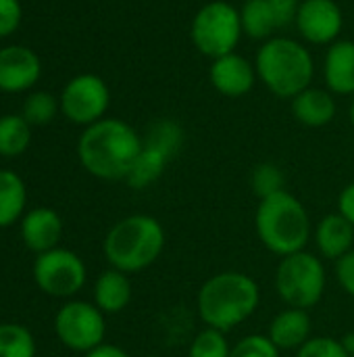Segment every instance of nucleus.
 I'll use <instances>...</instances> for the list:
<instances>
[{"instance_id":"1","label":"nucleus","mask_w":354,"mask_h":357,"mask_svg":"<svg viewBox=\"0 0 354 357\" xmlns=\"http://www.w3.org/2000/svg\"><path fill=\"white\" fill-rule=\"evenodd\" d=\"M142 144V136L127 121L104 117L81 132L77 140V157L90 176L117 182L127 178Z\"/></svg>"},{"instance_id":"2","label":"nucleus","mask_w":354,"mask_h":357,"mask_svg":"<svg viewBox=\"0 0 354 357\" xmlns=\"http://www.w3.org/2000/svg\"><path fill=\"white\" fill-rule=\"evenodd\" d=\"M261 305L259 282L236 270H225L207 278L196 295V312L204 326L230 333L244 324Z\"/></svg>"},{"instance_id":"3","label":"nucleus","mask_w":354,"mask_h":357,"mask_svg":"<svg viewBox=\"0 0 354 357\" xmlns=\"http://www.w3.org/2000/svg\"><path fill=\"white\" fill-rule=\"evenodd\" d=\"M167 234L163 224L146 213H134L117 224L104 236L102 253L111 268L123 274L148 270L163 255Z\"/></svg>"},{"instance_id":"4","label":"nucleus","mask_w":354,"mask_h":357,"mask_svg":"<svg viewBox=\"0 0 354 357\" xmlns=\"http://www.w3.org/2000/svg\"><path fill=\"white\" fill-rule=\"evenodd\" d=\"M255 230L261 245L277 257L305 251L313 238V222L307 207L288 190L259 201Z\"/></svg>"},{"instance_id":"5","label":"nucleus","mask_w":354,"mask_h":357,"mask_svg":"<svg viewBox=\"0 0 354 357\" xmlns=\"http://www.w3.org/2000/svg\"><path fill=\"white\" fill-rule=\"evenodd\" d=\"M257 77L280 98H294L311 88L315 63L311 52L292 38H269L257 52Z\"/></svg>"},{"instance_id":"6","label":"nucleus","mask_w":354,"mask_h":357,"mask_svg":"<svg viewBox=\"0 0 354 357\" xmlns=\"http://www.w3.org/2000/svg\"><path fill=\"white\" fill-rule=\"evenodd\" d=\"M328 289V272L315 253L298 251L280 259L275 270V291L286 307L313 310Z\"/></svg>"},{"instance_id":"7","label":"nucleus","mask_w":354,"mask_h":357,"mask_svg":"<svg viewBox=\"0 0 354 357\" xmlns=\"http://www.w3.org/2000/svg\"><path fill=\"white\" fill-rule=\"evenodd\" d=\"M242 33L240 10L225 0L207 2L202 8H198L190 25L192 44L198 52L211 59L234 52Z\"/></svg>"},{"instance_id":"8","label":"nucleus","mask_w":354,"mask_h":357,"mask_svg":"<svg viewBox=\"0 0 354 357\" xmlns=\"http://www.w3.org/2000/svg\"><path fill=\"white\" fill-rule=\"evenodd\" d=\"M33 280L44 295L54 299H71L83 289L88 270L75 251L56 247L35 257Z\"/></svg>"},{"instance_id":"9","label":"nucleus","mask_w":354,"mask_h":357,"mask_svg":"<svg viewBox=\"0 0 354 357\" xmlns=\"http://www.w3.org/2000/svg\"><path fill=\"white\" fill-rule=\"evenodd\" d=\"M56 339L75 354H90L104 343V314L88 301H67L54 316Z\"/></svg>"},{"instance_id":"10","label":"nucleus","mask_w":354,"mask_h":357,"mask_svg":"<svg viewBox=\"0 0 354 357\" xmlns=\"http://www.w3.org/2000/svg\"><path fill=\"white\" fill-rule=\"evenodd\" d=\"M58 102L61 113L71 123L88 128L104 119L111 105V92L100 75L79 73L65 84Z\"/></svg>"},{"instance_id":"11","label":"nucleus","mask_w":354,"mask_h":357,"mask_svg":"<svg viewBox=\"0 0 354 357\" xmlns=\"http://www.w3.org/2000/svg\"><path fill=\"white\" fill-rule=\"evenodd\" d=\"M296 25L300 36L311 44H334L342 31L344 15L336 0H303Z\"/></svg>"},{"instance_id":"12","label":"nucleus","mask_w":354,"mask_h":357,"mask_svg":"<svg viewBox=\"0 0 354 357\" xmlns=\"http://www.w3.org/2000/svg\"><path fill=\"white\" fill-rule=\"evenodd\" d=\"M42 75L40 56L21 44H10L0 48V92H27Z\"/></svg>"},{"instance_id":"13","label":"nucleus","mask_w":354,"mask_h":357,"mask_svg":"<svg viewBox=\"0 0 354 357\" xmlns=\"http://www.w3.org/2000/svg\"><path fill=\"white\" fill-rule=\"evenodd\" d=\"M209 77L219 94L227 98H240L252 90L257 79V69L242 54L230 52L219 59H213Z\"/></svg>"},{"instance_id":"14","label":"nucleus","mask_w":354,"mask_h":357,"mask_svg":"<svg viewBox=\"0 0 354 357\" xmlns=\"http://www.w3.org/2000/svg\"><path fill=\"white\" fill-rule=\"evenodd\" d=\"M61 236H63V220L50 207L29 209L21 218V241L35 255L56 249Z\"/></svg>"},{"instance_id":"15","label":"nucleus","mask_w":354,"mask_h":357,"mask_svg":"<svg viewBox=\"0 0 354 357\" xmlns=\"http://www.w3.org/2000/svg\"><path fill=\"white\" fill-rule=\"evenodd\" d=\"M313 241L323 259L338 261L354 249V226L338 211L328 213L313 228Z\"/></svg>"},{"instance_id":"16","label":"nucleus","mask_w":354,"mask_h":357,"mask_svg":"<svg viewBox=\"0 0 354 357\" xmlns=\"http://www.w3.org/2000/svg\"><path fill=\"white\" fill-rule=\"evenodd\" d=\"M311 316L307 310L284 307L269 322L267 337L280 351H298L311 339Z\"/></svg>"},{"instance_id":"17","label":"nucleus","mask_w":354,"mask_h":357,"mask_svg":"<svg viewBox=\"0 0 354 357\" xmlns=\"http://www.w3.org/2000/svg\"><path fill=\"white\" fill-rule=\"evenodd\" d=\"M323 75L332 94H354V42L336 40L330 44Z\"/></svg>"},{"instance_id":"18","label":"nucleus","mask_w":354,"mask_h":357,"mask_svg":"<svg viewBox=\"0 0 354 357\" xmlns=\"http://www.w3.org/2000/svg\"><path fill=\"white\" fill-rule=\"evenodd\" d=\"M292 115L307 128H323L336 117V98L330 90L307 88L292 98Z\"/></svg>"},{"instance_id":"19","label":"nucleus","mask_w":354,"mask_h":357,"mask_svg":"<svg viewBox=\"0 0 354 357\" xmlns=\"http://www.w3.org/2000/svg\"><path fill=\"white\" fill-rule=\"evenodd\" d=\"M134 297L129 274H123L115 268H108L96 278L94 284V305L106 316V314H119L123 312Z\"/></svg>"},{"instance_id":"20","label":"nucleus","mask_w":354,"mask_h":357,"mask_svg":"<svg viewBox=\"0 0 354 357\" xmlns=\"http://www.w3.org/2000/svg\"><path fill=\"white\" fill-rule=\"evenodd\" d=\"M27 188L13 169H0V228H8L25 215Z\"/></svg>"},{"instance_id":"21","label":"nucleus","mask_w":354,"mask_h":357,"mask_svg":"<svg viewBox=\"0 0 354 357\" xmlns=\"http://www.w3.org/2000/svg\"><path fill=\"white\" fill-rule=\"evenodd\" d=\"M167 165H169V159L163 153L142 144V151H140L138 159L134 161L125 182L134 190H144V188L152 186L165 174Z\"/></svg>"},{"instance_id":"22","label":"nucleus","mask_w":354,"mask_h":357,"mask_svg":"<svg viewBox=\"0 0 354 357\" xmlns=\"http://www.w3.org/2000/svg\"><path fill=\"white\" fill-rule=\"evenodd\" d=\"M31 126L23 115H2L0 117V157L15 159L29 149Z\"/></svg>"},{"instance_id":"23","label":"nucleus","mask_w":354,"mask_h":357,"mask_svg":"<svg viewBox=\"0 0 354 357\" xmlns=\"http://www.w3.org/2000/svg\"><path fill=\"white\" fill-rule=\"evenodd\" d=\"M184 128L173 119H156L148 126L146 136L142 142L159 153H163L169 161L182 151L184 146Z\"/></svg>"},{"instance_id":"24","label":"nucleus","mask_w":354,"mask_h":357,"mask_svg":"<svg viewBox=\"0 0 354 357\" xmlns=\"http://www.w3.org/2000/svg\"><path fill=\"white\" fill-rule=\"evenodd\" d=\"M242 31L252 40H269L273 29H277L275 17L267 0H246L240 10Z\"/></svg>"},{"instance_id":"25","label":"nucleus","mask_w":354,"mask_h":357,"mask_svg":"<svg viewBox=\"0 0 354 357\" xmlns=\"http://www.w3.org/2000/svg\"><path fill=\"white\" fill-rule=\"evenodd\" d=\"M0 357H35L33 335L21 324H0Z\"/></svg>"},{"instance_id":"26","label":"nucleus","mask_w":354,"mask_h":357,"mask_svg":"<svg viewBox=\"0 0 354 357\" xmlns=\"http://www.w3.org/2000/svg\"><path fill=\"white\" fill-rule=\"evenodd\" d=\"M58 109H61V102L54 94L38 90V92L27 94V98L23 100L21 115L27 119L29 126H46L56 117Z\"/></svg>"},{"instance_id":"27","label":"nucleus","mask_w":354,"mask_h":357,"mask_svg":"<svg viewBox=\"0 0 354 357\" xmlns=\"http://www.w3.org/2000/svg\"><path fill=\"white\" fill-rule=\"evenodd\" d=\"M232 356V345L227 341V335L204 326L190 343L188 357H230Z\"/></svg>"},{"instance_id":"28","label":"nucleus","mask_w":354,"mask_h":357,"mask_svg":"<svg viewBox=\"0 0 354 357\" xmlns=\"http://www.w3.org/2000/svg\"><path fill=\"white\" fill-rule=\"evenodd\" d=\"M250 188L259 197V201H263L286 190V176L275 163H259L250 172Z\"/></svg>"},{"instance_id":"29","label":"nucleus","mask_w":354,"mask_h":357,"mask_svg":"<svg viewBox=\"0 0 354 357\" xmlns=\"http://www.w3.org/2000/svg\"><path fill=\"white\" fill-rule=\"evenodd\" d=\"M280 349L271 343L267 335H248L232 345L230 357H280Z\"/></svg>"},{"instance_id":"30","label":"nucleus","mask_w":354,"mask_h":357,"mask_svg":"<svg viewBox=\"0 0 354 357\" xmlns=\"http://www.w3.org/2000/svg\"><path fill=\"white\" fill-rule=\"evenodd\" d=\"M296 357H351L342 347L340 339L334 337H311L298 351Z\"/></svg>"},{"instance_id":"31","label":"nucleus","mask_w":354,"mask_h":357,"mask_svg":"<svg viewBox=\"0 0 354 357\" xmlns=\"http://www.w3.org/2000/svg\"><path fill=\"white\" fill-rule=\"evenodd\" d=\"M23 19V6L19 0H0V38L13 36Z\"/></svg>"},{"instance_id":"32","label":"nucleus","mask_w":354,"mask_h":357,"mask_svg":"<svg viewBox=\"0 0 354 357\" xmlns=\"http://www.w3.org/2000/svg\"><path fill=\"white\" fill-rule=\"evenodd\" d=\"M267 2L271 6V13L275 17L277 27L296 23V15H298V8H300L303 0H267Z\"/></svg>"},{"instance_id":"33","label":"nucleus","mask_w":354,"mask_h":357,"mask_svg":"<svg viewBox=\"0 0 354 357\" xmlns=\"http://www.w3.org/2000/svg\"><path fill=\"white\" fill-rule=\"evenodd\" d=\"M336 278L340 289L354 299V249L336 261Z\"/></svg>"},{"instance_id":"34","label":"nucleus","mask_w":354,"mask_h":357,"mask_svg":"<svg viewBox=\"0 0 354 357\" xmlns=\"http://www.w3.org/2000/svg\"><path fill=\"white\" fill-rule=\"evenodd\" d=\"M338 213L344 215L354 226V182L346 184L338 197Z\"/></svg>"},{"instance_id":"35","label":"nucleus","mask_w":354,"mask_h":357,"mask_svg":"<svg viewBox=\"0 0 354 357\" xmlns=\"http://www.w3.org/2000/svg\"><path fill=\"white\" fill-rule=\"evenodd\" d=\"M86 357H131L125 349L117 347V345H108V343H102L100 347L92 349L90 354H86Z\"/></svg>"},{"instance_id":"36","label":"nucleus","mask_w":354,"mask_h":357,"mask_svg":"<svg viewBox=\"0 0 354 357\" xmlns=\"http://www.w3.org/2000/svg\"><path fill=\"white\" fill-rule=\"evenodd\" d=\"M340 343H342V347L348 351V356L354 357V333H348V335H344L342 339H340Z\"/></svg>"},{"instance_id":"37","label":"nucleus","mask_w":354,"mask_h":357,"mask_svg":"<svg viewBox=\"0 0 354 357\" xmlns=\"http://www.w3.org/2000/svg\"><path fill=\"white\" fill-rule=\"evenodd\" d=\"M351 121H353V126H354V98H353V105H351Z\"/></svg>"}]
</instances>
